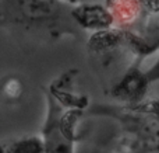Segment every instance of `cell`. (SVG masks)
<instances>
[{
	"mask_svg": "<svg viewBox=\"0 0 159 153\" xmlns=\"http://www.w3.org/2000/svg\"><path fill=\"white\" fill-rule=\"evenodd\" d=\"M145 75H147V77H148L149 83L155 81V80H159V55H158L157 61L154 62V65L145 72Z\"/></svg>",
	"mask_w": 159,
	"mask_h": 153,
	"instance_id": "9c48e42d",
	"label": "cell"
},
{
	"mask_svg": "<svg viewBox=\"0 0 159 153\" xmlns=\"http://www.w3.org/2000/svg\"><path fill=\"white\" fill-rule=\"evenodd\" d=\"M71 14L82 28L93 32L109 30L115 24V17L110 8L101 4H78L71 11Z\"/></svg>",
	"mask_w": 159,
	"mask_h": 153,
	"instance_id": "3957f363",
	"label": "cell"
},
{
	"mask_svg": "<svg viewBox=\"0 0 159 153\" xmlns=\"http://www.w3.org/2000/svg\"><path fill=\"white\" fill-rule=\"evenodd\" d=\"M123 34L120 31L116 30H102V31H96L93 32V35L91 37L88 47L92 51H105V49H110V48L116 47L120 42Z\"/></svg>",
	"mask_w": 159,
	"mask_h": 153,
	"instance_id": "52a82bcc",
	"label": "cell"
},
{
	"mask_svg": "<svg viewBox=\"0 0 159 153\" xmlns=\"http://www.w3.org/2000/svg\"><path fill=\"white\" fill-rule=\"evenodd\" d=\"M56 10V0H3V20L8 17L13 22L48 20Z\"/></svg>",
	"mask_w": 159,
	"mask_h": 153,
	"instance_id": "7a4b0ae2",
	"label": "cell"
},
{
	"mask_svg": "<svg viewBox=\"0 0 159 153\" xmlns=\"http://www.w3.org/2000/svg\"><path fill=\"white\" fill-rule=\"evenodd\" d=\"M61 2H64V3H70V4H74V3H77V0H61Z\"/></svg>",
	"mask_w": 159,
	"mask_h": 153,
	"instance_id": "30bf717a",
	"label": "cell"
},
{
	"mask_svg": "<svg viewBox=\"0 0 159 153\" xmlns=\"http://www.w3.org/2000/svg\"><path fill=\"white\" fill-rule=\"evenodd\" d=\"M80 117V108H70L61 112L59 101L48 93V115L42 132L46 153H74L75 128Z\"/></svg>",
	"mask_w": 159,
	"mask_h": 153,
	"instance_id": "6da1fadb",
	"label": "cell"
},
{
	"mask_svg": "<svg viewBox=\"0 0 159 153\" xmlns=\"http://www.w3.org/2000/svg\"><path fill=\"white\" fill-rule=\"evenodd\" d=\"M149 80L147 77L145 72H141L138 69H131L121 81L115 87V96L121 101L129 103H137L145 96L148 89Z\"/></svg>",
	"mask_w": 159,
	"mask_h": 153,
	"instance_id": "277c9868",
	"label": "cell"
},
{
	"mask_svg": "<svg viewBox=\"0 0 159 153\" xmlns=\"http://www.w3.org/2000/svg\"><path fill=\"white\" fill-rule=\"evenodd\" d=\"M115 21L130 22L140 13V2L138 0H112L107 3Z\"/></svg>",
	"mask_w": 159,
	"mask_h": 153,
	"instance_id": "8992f818",
	"label": "cell"
},
{
	"mask_svg": "<svg viewBox=\"0 0 159 153\" xmlns=\"http://www.w3.org/2000/svg\"><path fill=\"white\" fill-rule=\"evenodd\" d=\"M3 153H46L43 136H22L3 145Z\"/></svg>",
	"mask_w": 159,
	"mask_h": 153,
	"instance_id": "5b68a950",
	"label": "cell"
},
{
	"mask_svg": "<svg viewBox=\"0 0 159 153\" xmlns=\"http://www.w3.org/2000/svg\"><path fill=\"white\" fill-rule=\"evenodd\" d=\"M22 83L16 77H10L3 83V96L8 100H17L22 94Z\"/></svg>",
	"mask_w": 159,
	"mask_h": 153,
	"instance_id": "ba28073f",
	"label": "cell"
},
{
	"mask_svg": "<svg viewBox=\"0 0 159 153\" xmlns=\"http://www.w3.org/2000/svg\"><path fill=\"white\" fill-rule=\"evenodd\" d=\"M110 2H112V0H107V3H110Z\"/></svg>",
	"mask_w": 159,
	"mask_h": 153,
	"instance_id": "8fae6325",
	"label": "cell"
}]
</instances>
